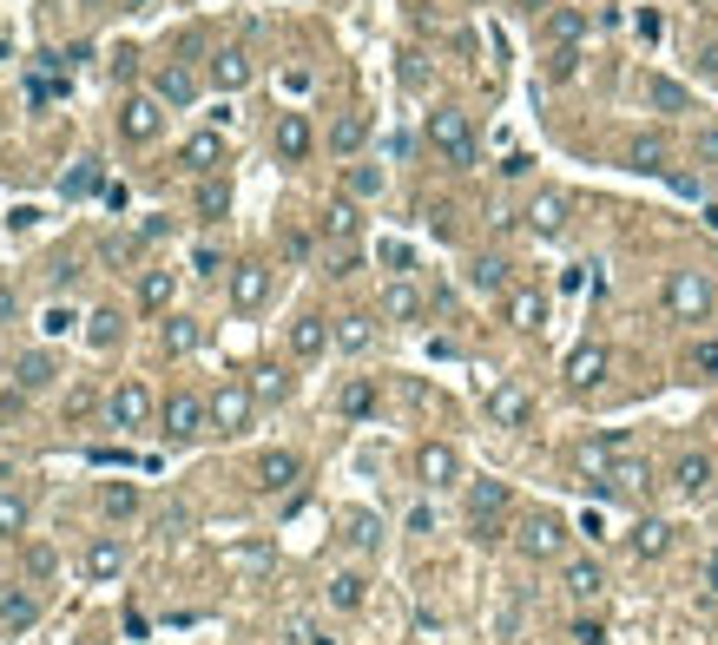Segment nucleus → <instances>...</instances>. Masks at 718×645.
<instances>
[{
  "instance_id": "f257e3e1",
  "label": "nucleus",
  "mask_w": 718,
  "mask_h": 645,
  "mask_svg": "<svg viewBox=\"0 0 718 645\" xmlns=\"http://www.w3.org/2000/svg\"><path fill=\"white\" fill-rule=\"evenodd\" d=\"M422 132H429V145L448 158V165H455V172H468V165H475V126H468L462 106H435Z\"/></svg>"
},
{
  "instance_id": "f03ea898",
  "label": "nucleus",
  "mask_w": 718,
  "mask_h": 645,
  "mask_svg": "<svg viewBox=\"0 0 718 645\" xmlns=\"http://www.w3.org/2000/svg\"><path fill=\"white\" fill-rule=\"evenodd\" d=\"M712 303H718V290H712L705 270H672V277H666V310L679 316V323H705Z\"/></svg>"
},
{
  "instance_id": "7ed1b4c3",
  "label": "nucleus",
  "mask_w": 718,
  "mask_h": 645,
  "mask_svg": "<svg viewBox=\"0 0 718 645\" xmlns=\"http://www.w3.org/2000/svg\"><path fill=\"white\" fill-rule=\"evenodd\" d=\"M159 422H165V441H198V435H211V402L192 389H172L159 402Z\"/></svg>"
},
{
  "instance_id": "20e7f679",
  "label": "nucleus",
  "mask_w": 718,
  "mask_h": 645,
  "mask_svg": "<svg viewBox=\"0 0 718 645\" xmlns=\"http://www.w3.org/2000/svg\"><path fill=\"white\" fill-rule=\"evenodd\" d=\"M514 547H521V560H534V567H541V560H560V553H567V520L560 514H527L521 520V534H514Z\"/></svg>"
},
{
  "instance_id": "39448f33",
  "label": "nucleus",
  "mask_w": 718,
  "mask_h": 645,
  "mask_svg": "<svg viewBox=\"0 0 718 645\" xmlns=\"http://www.w3.org/2000/svg\"><path fill=\"white\" fill-rule=\"evenodd\" d=\"M415 481H422L429 494L462 488V455H455L448 441H422V448H415Z\"/></svg>"
},
{
  "instance_id": "423d86ee",
  "label": "nucleus",
  "mask_w": 718,
  "mask_h": 645,
  "mask_svg": "<svg viewBox=\"0 0 718 645\" xmlns=\"http://www.w3.org/2000/svg\"><path fill=\"white\" fill-rule=\"evenodd\" d=\"M152 415H159V402H152V389H145L139 376H126L119 389L106 395V422H112V428H145Z\"/></svg>"
},
{
  "instance_id": "0eeeda50",
  "label": "nucleus",
  "mask_w": 718,
  "mask_h": 645,
  "mask_svg": "<svg viewBox=\"0 0 718 645\" xmlns=\"http://www.w3.org/2000/svg\"><path fill=\"white\" fill-rule=\"evenodd\" d=\"M251 415H257V389H251V382H224V389L211 395V428H218V435L251 428Z\"/></svg>"
},
{
  "instance_id": "6e6552de",
  "label": "nucleus",
  "mask_w": 718,
  "mask_h": 645,
  "mask_svg": "<svg viewBox=\"0 0 718 645\" xmlns=\"http://www.w3.org/2000/svg\"><path fill=\"white\" fill-rule=\"evenodd\" d=\"M626 448H633V435H626V428H607V435H593V441L574 448V468L587 474V481H607V468L626 455Z\"/></svg>"
},
{
  "instance_id": "1a4fd4ad",
  "label": "nucleus",
  "mask_w": 718,
  "mask_h": 645,
  "mask_svg": "<svg viewBox=\"0 0 718 645\" xmlns=\"http://www.w3.org/2000/svg\"><path fill=\"white\" fill-rule=\"evenodd\" d=\"M159 126H165L159 93H132L126 106H119V132H126L132 145H152V139H159Z\"/></svg>"
},
{
  "instance_id": "9d476101",
  "label": "nucleus",
  "mask_w": 718,
  "mask_h": 645,
  "mask_svg": "<svg viewBox=\"0 0 718 645\" xmlns=\"http://www.w3.org/2000/svg\"><path fill=\"white\" fill-rule=\"evenodd\" d=\"M501 514H508V488H501V481H475V488H468V520H475V540H495V534H501Z\"/></svg>"
},
{
  "instance_id": "9b49d317",
  "label": "nucleus",
  "mask_w": 718,
  "mask_h": 645,
  "mask_svg": "<svg viewBox=\"0 0 718 645\" xmlns=\"http://www.w3.org/2000/svg\"><path fill=\"white\" fill-rule=\"evenodd\" d=\"M310 145H317V132H310L304 112H277V126H271V152L284 158V165H304Z\"/></svg>"
},
{
  "instance_id": "f8f14e48",
  "label": "nucleus",
  "mask_w": 718,
  "mask_h": 645,
  "mask_svg": "<svg viewBox=\"0 0 718 645\" xmlns=\"http://www.w3.org/2000/svg\"><path fill=\"white\" fill-rule=\"evenodd\" d=\"M488 422L495 428H527L534 422V395H527L521 382H495V389H488Z\"/></svg>"
},
{
  "instance_id": "ddd939ff",
  "label": "nucleus",
  "mask_w": 718,
  "mask_h": 645,
  "mask_svg": "<svg viewBox=\"0 0 718 645\" xmlns=\"http://www.w3.org/2000/svg\"><path fill=\"white\" fill-rule=\"evenodd\" d=\"M271 303V264H231V310H264Z\"/></svg>"
},
{
  "instance_id": "4468645a",
  "label": "nucleus",
  "mask_w": 718,
  "mask_h": 645,
  "mask_svg": "<svg viewBox=\"0 0 718 645\" xmlns=\"http://www.w3.org/2000/svg\"><path fill=\"white\" fill-rule=\"evenodd\" d=\"M257 488L264 494H284V488H297V481H304V461L290 455V448H271V455H257Z\"/></svg>"
},
{
  "instance_id": "2eb2a0df",
  "label": "nucleus",
  "mask_w": 718,
  "mask_h": 645,
  "mask_svg": "<svg viewBox=\"0 0 718 645\" xmlns=\"http://www.w3.org/2000/svg\"><path fill=\"white\" fill-rule=\"evenodd\" d=\"M567 191H534V205H527V231L534 237H560L567 231Z\"/></svg>"
},
{
  "instance_id": "dca6fc26",
  "label": "nucleus",
  "mask_w": 718,
  "mask_h": 645,
  "mask_svg": "<svg viewBox=\"0 0 718 645\" xmlns=\"http://www.w3.org/2000/svg\"><path fill=\"white\" fill-rule=\"evenodd\" d=\"M152 93H159V106H192L198 99V73L192 66H178V60H165L159 73H152Z\"/></svg>"
},
{
  "instance_id": "f3484780",
  "label": "nucleus",
  "mask_w": 718,
  "mask_h": 645,
  "mask_svg": "<svg viewBox=\"0 0 718 645\" xmlns=\"http://www.w3.org/2000/svg\"><path fill=\"white\" fill-rule=\"evenodd\" d=\"M330 343H336V323H323V316H297L290 323V356L297 362H317Z\"/></svg>"
},
{
  "instance_id": "a211bd4d",
  "label": "nucleus",
  "mask_w": 718,
  "mask_h": 645,
  "mask_svg": "<svg viewBox=\"0 0 718 645\" xmlns=\"http://www.w3.org/2000/svg\"><path fill=\"white\" fill-rule=\"evenodd\" d=\"M718 481V461L712 455H679V468H672V488L686 494V501H705Z\"/></svg>"
},
{
  "instance_id": "6ab92c4d",
  "label": "nucleus",
  "mask_w": 718,
  "mask_h": 645,
  "mask_svg": "<svg viewBox=\"0 0 718 645\" xmlns=\"http://www.w3.org/2000/svg\"><path fill=\"white\" fill-rule=\"evenodd\" d=\"M178 165H185V172H198V178H211L224 165V139L218 132H192V139L178 145Z\"/></svg>"
},
{
  "instance_id": "aec40b11",
  "label": "nucleus",
  "mask_w": 718,
  "mask_h": 645,
  "mask_svg": "<svg viewBox=\"0 0 718 645\" xmlns=\"http://www.w3.org/2000/svg\"><path fill=\"white\" fill-rule=\"evenodd\" d=\"M560 376H567V389H593V382L607 376V343H580Z\"/></svg>"
},
{
  "instance_id": "412c9836",
  "label": "nucleus",
  "mask_w": 718,
  "mask_h": 645,
  "mask_svg": "<svg viewBox=\"0 0 718 645\" xmlns=\"http://www.w3.org/2000/svg\"><path fill=\"white\" fill-rule=\"evenodd\" d=\"M119 573H126V540H112V534H99L93 547H86V580H119Z\"/></svg>"
},
{
  "instance_id": "4be33fe9",
  "label": "nucleus",
  "mask_w": 718,
  "mask_h": 645,
  "mask_svg": "<svg viewBox=\"0 0 718 645\" xmlns=\"http://www.w3.org/2000/svg\"><path fill=\"white\" fill-rule=\"evenodd\" d=\"M53 376H60V362H53L47 349H27V356H14V389H20V395H40Z\"/></svg>"
},
{
  "instance_id": "5701e85b",
  "label": "nucleus",
  "mask_w": 718,
  "mask_h": 645,
  "mask_svg": "<svg viewBox=\"0 0 718 645\" xmlns=\"http://www.w3.org/2000/svg\"><path fill=\"white\" fill-rule=\"evenodd\" d=\"M646 481H653V468L633 461V455H620L607 468V481H587V488H600V494H646Z\"/></svg>"
},
{
  "instance_id": "b1692460",
  "label": "nucleus",
  "mask_w": 718,
  "mask_h": 645,
  "mask_svg": "<svg viewBox=\"0 0 718 645\" xmlns=\"http://www.w3.org/2000/svg\"><path fill=\"white\" fill-rule=\"evenodd\" d=\"M336 349H343V356H369V349H376V316H363V310L336 316Z\"/></svg>"
},
{
  "instance_id": "393cba45",
  "label": "nucleus",
  "mask_w": 718,
  "mask_h": 645,
  "mask_svg": "<svg viewBox=\"0 0 718 645\" xmlns=\"http://www.w3.org/2000/svg\"><path fill=\"white\" fill-rule=\"evenodd\" d=\"M172 297H178V270H145V277H139V310L145 316H165V310H172Z\"/></svg>"
},
{
  "instance_id": "a878e982",
  "label": "nucleus",
  "mask_w": 718,
  "mask_h": 645,
  "mask_svg": "<svg viewBox=\"0 0 718 645\" xmlns=\"http://www.w3.org/2000/svg\"><path fill=\"white\" fill-rule=\"evenodd\" d=\"M343 540H350L356 553H376V547H383V514H369V507H350V514H343Z\"/></svg>"
},
{
  "instance_id": "bb28decb",
  "label": "nucleus",
  "mask_w": 718,
  "mask_h": 645,
  "mask_svg": "<svg viewBox=\"0 0 718 645\" xmlns=\"http://www.w3.org/2000/svg\"><path fill=\"white\" fill-rule=\"evenodd\" d=\"M626 547H633V560H659V553H666L672 547V520H639V527H633V534H626Z\"/></svg>"
},
{
  "instance_id": "cd10ccee",
  "label": "nucleus",
  "mask_w": 718,
  "mask_h": 645,
  "mask_svg": "<svg viewBox=\"0 0 718 645\" xmlns=\"http://www.w3.org/2000/svg\"><path fill=\"white\" fill-rule=\"evenodd\" d=\"M501 310H508L514 330H541V323H547V297H541V290H508Z\"/></svg>"
},
{
  "instance_id": "c85d7f7f",
  "label": "nucleus",
  "mask_w": 718,
  "mask_h": 645,
  "mask_svg": "<svg viewBox=\"0 0 718 645\" xmlns=\"http://www.w3.org/2000/svg\"><path fill=\"white\" fill-rule=\"evenodd\" d=\"M547 40L554 47H580L587 40V14L580 7H547Z\"/></svg>"
},
{
  "instance_id": "c756f323",
  "label": "nucleus",
  "mask_w": 718,
  "mask_h": 645,
  "mask_svg": "<svg viewBox=\"0 0 718 645\" xmlns=\"http://www.w3.org/2000/svg\"><path fill=\"white\" fill-rule=\"evenodd\" d=\"M211 79H218L224 93H244V86H251V53H238V47H224L218 60H211Z\"/></svg>"
},
{
  "instance_id": "7c9ffc66",
  "label": "nucleus",
  "mask_w": 718,
  "mask_h": 645,
  "mask_svg": "<svg viewBox=\"0 0 718 645\" xmlns=\"http://www.w3.org/2000/svg\"><path fill=\"white\" fill-rule=\"evenodd\" d=\"M383 316L389 323H415V316H422V290H415L409 277H396V284L383 290Z\"/></svg>"
},
{
  "instance_id": "2f4dec72",
  "label": "nucleus",
  "mask_w": 718,
  "mask_h": 645,
  "mask_svg": "<svg viewBox=\"0 0 718 645\" xmlns=\"http://www.w3.org/2000/svg\"><path fill=\"white\" fill-rule=\"evenodd\" d=\"M646 106H653V112H692V93L679 86V79L653 73V79H646Z\"/></svg>"
},
{
  "instance_id": "473e14b6",
  "label": "nucleus",
  "mask_w": 718,
  "mask_h": 645,
  "mask_svg": "<svg viewBox=\"0 0 718 645\" xmlns=\"http://www.w3.org/2000/svg\"><path fill=\"white\" fill-rule=\"evenodd\" d=\"M198 336H205V330H198L192 316H165L159 349H165V356H192V349H198Z\"/></svg>"
},
{
  "instance_id": "72a5a7b5",
  "label": "nucleus",
  "mask_w": 718,
  "mask_h": 645,
  "mask_svg": "<svg viewBox=\"0 0 718 645\" xmlns=\"http://www.w3.org/2000/svg\"><path fill=\"white\" fill-rule=\"evenodd\" d=\"M323 599H330L336 613H356V606L369 599V580H363V573H336V580L323 586Z\"/></svg>"
},
{
  "instance_id": "f704fd0d",
  "label": "nucleus",
  "mask_w": 718,
  "mask_h": 645,
  "mask_svg": "<svg viewBox=\"0 0 718 645\" xmlns=\"http://www.w3.org/2000/svg\"><path fill=\"white\" fill-rule=\"evenodd\" d=\"M363 139H369V112H343V119H336L330 126V152H363Z\"/></svg>"
},
{
  "instance_id": "c9c22d12",
  "label": "nucleus",
  "mask_w": 718,
  "mask_h": 645,
  "mask_svg": "<svg viewBox=\"0 0 718 645\" xmlns=\"http://www.w3.org/2000/svg\"><path fill=\"white\" fill-rule=\"evenodd\" d=\"M567 593L574 599H600V586H607V573H600V560H567Z\"/></svg>"
},
{
  "instance_id": "e433bc0d",
  "label": "nucleus",
  "mask_w": 718,
  "mask_h": 645,
  "mask_svg": "<svg viewBox=\"0 0 718 645\" xmlns=\"http://www.w3.org/2000/svg\"><path fill=\"white\" fill-rule=\"evenodd\" d=\"M99 514L106 520H132L139 514V488H132V481H106V488H99Z\"/></svg>"
},
{
  "instance_id": "4c0bfd02",
  "label": "nucleus",
  "mask_w": 718,
  "mask_h": 645,
  "mask_svg": "<svg viewBox=\"0 0 718 645\" xmlns=\"http://www.w3.org/2000/svg\"><path fill=\"white\" fill-rule=\"evenodd\" d=\"M33 619H40V599H33V593H7V599H0V626H7V632H27Z\"/></svg>"
},
{
  "instance_id": "58836bf2",
  "label": "nucleus",
  "mask_w": 718,
  "mask_h": 645,
  "mask_svg": "<svg viewBox=\"0 0 718 645\" xmlns=\"http://www.w3.org/2000/svg\"><path fill=\"white\" fill-rule=\"evenodd\" d=\"M323 237H330V244H350L356 237V205L350 198H336V205L323 211Z\"/></svg>"
},
{
  "instance_id": "ea45409f",
  "label": "nucleus",
  "mask_w": 718,
  "mask_h": 645,
  "mask_svg": "<svg viewBox=\"0 0 718 645\" xmlns=\"http://www.w3.org/2000/svg\"><path fill=\"white\" fill-rule=\"evenodd\" d=\"M224 211H231V185H224V178H205V185H198V218L218 224Z\"/></svg>"
},
{
  "instance_id": "a19ab883",
  "label": "nucleus",
  "mask_w": 718,
  "mask_h": 645,
  "mask_svg": "<svg viewBox=\"0 0 718 645\" xmlns=\"http://www.w3.org/2000/svg\"><path fill=\"white\" fill-rule=\"evenodd\" d=\"M27 520H33L27 494H0V540H14V534H27Z\"/></svg>"
},
{
  "instance_id": "79ce46f5",
  "label": "nucleus",
  "mask_w": 718,
  "mask_h": 645,
  "mask_svg": "<svg viewBox=\"0 0 718 645\" xmlns=\"http://www.w3.org/2000/svg\"><path fill=\"white\" fill-rule=\"evenodd\" d=\"M626 165H633V172H666V145H659L653 132H646V139H633V145H626Z\"/></svg>"
},
{
  "instance_id": "37998d69",
  "label": "nucleus",
  "mask_w": 718,
  "mask_h": 645,
  "mask_svg": "<svg viewBox=\"0 0 718 645\" xmlns=\"http://www.w3.org/2000/svg\"><path fill=\"white\" fill-rule=\"evenodd\" d=\"M468 284L475 290H508V257H475V264H468Z\"/></svg>"
},
{
  "instance_id": "c03bdc74",
  "label": "nucleus",
  "mask_w": 718,
  "mask_h": 645,
  "mask_svg": "<svg viewBox=\"0 0 718 645\" xmlns=\"http://www.w3.org/2000/svg\"><path fill=\"white\" fill-rule=\"evenodd\" d=\"M93 191H106V178H99V158H80V165L66 172V198H93Z\"/></svg>"
},
{
  "instance_id": "a18cd8bd",
  "label": "nucleus",
  "mask_w": 718,
  "mask_h": 645,
  "mask_svg": "<svg viewBox=\"0 0 718 645\" xmlns=\"http://www.w3.org/2000/svg\"><path fill=\"white\" fill-rule=\"evenodd\" d=\"M86 343H93V349L119 343V310H93V316H86Z\"/></svg>"
},
{
  "instance_id": "49530a36",
  "label": "nucleus",
  "mask_w": 718,
  "mask_h": 645,
  "mask_svg": "<svg viewBox=\"0 0 718 645\" xmlns=\"http://www.w3.org/2000/svg\"><path fill=\"white\" fill-rule=\"evenodd\" d=\"M343 191H350V198H376V191H383V172H376V165H350V172H343Z\"/></svg>"
},
{
  "instance_id": "de8ad7c7",
  "label": "nucleus",
  "mask_w": 718,
  "mask_h": 645,
  "mask_svg": "<svg viewBox=\"0 0 718 645\" xmlns=\"http://www.w3.org/2000/svg\"><path fill=\"white\" fill-rule=\"evenodd\" d=\"M251 389H257V402H284V395H290V376H284V369H257Z\"/></svg>"
},
{
  "instance_id": "09e8293b",
  "label": "nucleus",
  "mask_w": 718,
  "mask_h": 645,
  "mask_svg": "<svg viewBox=\"0 0 718 645\" xmlns=\"http://www.w3.org/2000/svg\"><path fill=\"white\" fill-rule=\"evenodd\" d=\"M376 409V382H343V415H369Z\"/></svg>"
},
{
  "instance_id": "8fccbe9b",
  "label": "nucleus",
  "mask_w": 718,
  "mask_h": 645,
  "mask_svg": "<svg viewBox=\"0 0 718 645\" xmlns=\"http://www.w3.org/2000/svg\"><path fill=\"white\" fill-rule=\"evenodd\" d=\"M73 323H86V316H73L66 303H47V310H40V336H66Z\"/></svg>"
},
{
  "instance_id": "3c124183",
  "label": "nucleus",
  "mask_w": 718,
  "mask_h": 645,
  "mask_svg": "<svg viewBox=\"0 0 718 645\" xmlns=\"http://www.w3.org/2000/svg\"><path fill=\"white\" fill-rule=\"evenodd\" d=\"M53 567H60L53 547H27V580H53Z\"/></svg>"
},
{
  "instance_id": "603ef678",
  "label": "nucleus",
  "mask_w": 718,
  "mask_h": 645,
  "mask_svg": "<svg viewBox=\"0 0 718 645\" xmlns=\"http://www.w3.org/2000/svg\"><path fill=\"white\" fill-rule=\"evenodd\" d=\"M580 73V47H554V60H547V79H574Z\"/></svg>"
},
{
  "instance_id": "864d4df0",
  "label": "nucleus",
  "mask_w": 718,
  "mask_h": 645,
  "mask_svg": "<svg viewBox=\"0 0 718 645\" xmlns=\"http://www.w3.org/2000/svg\"><path fill=\"white\" fill-rule=\"evenodd\" d=\"M192 264H198V270H205V277H218V270H224V257H218V244H198V251H192Z\"/></svg>"
},
{
  "instance_id": "5fc2aeb1",
  "label": "nucleus",
  "mask_w": 718,
  "mask_h": 645,
  "mask_svg": "<svg viewBox=\"0 0 718 645\" xmlns=\"http://www.w3.org/2000/svg\"><path fill=\"white\" fill-rule=\"evenodd\" d=\"M527 165H534L527 152H508V158H501V178H527Z\"/></svg>"
},
{
  "instance_id": "6e6d98bb",
  "label": "nucleus",
  "mask_w": 718,
  "mask_h": 645,
  "mask_svg": "<svg viewBox=\"0 0 718 645\" xmlns=\"http://www.w3.org/2000/svg\"><path fill=\"white\" fill-rule=\"evenodd\" d=\"M290 645H330V639H323L317 626H304V619H297V626H290Z\"/></svg>"
},
{
  "instance_id": "4d7b16f0",
  "label": "nucleus",
  "mask_w": 718,
  "mask_h": 645,
  "mask_svg": "<svg viewBox=\"0 0 718 645\" xmlns=\"http://www.w3.org/2000/svg\"><path fill=\"white\" fill-rule=\"evenodd\" d=\"M600 639H607V632L593 626V619H574V645H600Z\"/></svg>"
},
{
  "instance_id": "13d9d810",
  "label": "nucleus",
  "mask_w": 718,
  "mask_h": 645,
  "mask_svg": "<svg viewBox=\"0 0 718 645\" xmlns=\"http://www.w3.org/2000/svg\"><path fill=\"white\" fill-rule=\"evenodd\" d=\"M383 264L389 270H409V244H383Z\"/></svg>"
},
{
  "instance_id": "bf43d9fd",
  "label": "nucleus",
  "mask_w": 718,
  "mask_h": 645,
  "mask_svg": "<svg viewBox=\"0 0 718 645\" xmlns=\"http://www.w3.org/2000/svg\"><path fill=\"white\" fill-rule=\"evenodd\" d=\"M699 158H712V165H718V126H705V132H699Z\"/></svg>"
},
{
  "instance_id": "052dcab7",
  "label": "nucleus",
  "mask_w": 718,
  "mask_h": 645,
  "mask_svg": "<svg viewBox=\"0 0 718 645\" xmlns=\"http://www.w3.org/2000/svg\"><path fill=\"white\" fill-rule=\"evenodd\" d=\"M699 580H705V586L718 593V553H705V560H699Z\"/></svg>"
},
{
  "instance_id": "680f3d73",
  "label": "nucleus",
  "mask_w": 718,
  "mask_h": 645,
  "mask_svg": "<svg viewBox=\"0 0 718 645\" xmlns=\"http://www.w3.org/2000/svg\"><path fill=\"white\" fill-rule=\"evenodd\" d=\"M514 7H527V14H547V7H554V0H514Z\"/></svg>"
},
{
  "instance_id": "e2e57ef3",
  "label": "nucleus",
  "mask_w": 718,
  "mask_h": 645,
  "mask_svg": "<svg viewBox=\"0 0 718 645\" xmlns=\"http://www.w3.org/2000/svg\"><path fill=\"white\" fill-rule=\"evenodd\" d=\"M692 7H705V0H692Z\"/></svg>"
}]
</instances>
